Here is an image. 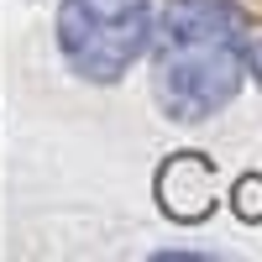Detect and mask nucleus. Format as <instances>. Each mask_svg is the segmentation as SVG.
Here are the masks:
<instances>
[{
	"mask_svg": "<svg viewBox=\"0 0 262 262\" xmlns=\"http://www.w3.org/2000/svg\"><path fill=\"white\" fill-rule=\"evenodd\" d=\"M247 11L236 0H168L152 21V95L163 116L200 126L247 79Z\"/></svg>",
	"mask_w": 262,
	"mask_h": 262,
	"instance_id": "nucleus-1",
	"label": "nucleus"
},
{
	"mask_svg": "<svg viewBox=\"0 0 262 262\" xmlns=\"http://www.w3.org/2000/svg\"><path fill=\"white\" fill-rule=\"evenodd\" d=\"M58 48L84 84H121L152 48V0H58Z\"/></svg>",
	"mask_w": 262,
	"mask_h": 262,
	"instance_id": "nucleus-2",
	"label": "nucleus"
},
{
	"mask_svg": "<svg viewBox=\"0 0 262 262\" xmlns=\"http://www.w3.org/2000/svg\"><path fill=\"white\" fill-rule=\"evenodd\" d=\"M152 194H158V210L173 226L210 221L215 205H221V194H215V158H205V152H173L158 168V179H152Z\"/></svg>",
	"mask_w": 262,
	"mask_h": 262,
	"instance_id": "nucleus-3",
	"label": "nucleus"
},
{
	"mask_svg": "<svg viewBox=\"0 0 262 262\" xmlns=\"http://www.w3.org/2000/svg\"><path fill=\"white\" fill-rule=\"evenodd\" d=\"M231 210L242 226H262V173H242L231 189Z\"/></svg>",
	"mask_w": 262,
	"mask_h": 262,
	"instance_id": "nucleus-4",
	"label": "nucleus"
},
{
	"mask_svg": "<svg viewBox=\"0 0 262 262\" xmlns=\"http://www.w3.org/2000/svg\"><path fill=\"white\" fill-rule=\"evenodd\" d=\"M247 69L257 74V84H262V37H252L247 42Z\"/></svg>",
	"mask_w": 262,
	"mask_h": 262,
	"instance_id": "nucleus-5",
	"label": "nucleus"
}]
</instances>
